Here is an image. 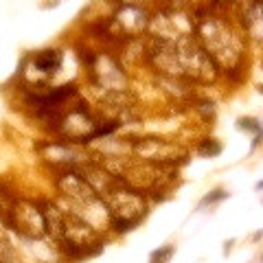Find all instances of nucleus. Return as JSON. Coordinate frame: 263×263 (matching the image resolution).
Listing matches in <instances>:
<instances>
[{
	"label": "nucleus",
	"instance_id": "nucleus-5",
	"mask_svg": "<svg viewBox=\"0 0 263 263\" xmlns=\"http://www.w3.org/2000/svg\"><path fill=\"white\" fill-rule=\"evenodd\" d=\"M101 123L97 117L88 112V108L84 105H77L68 112L62 114V119L55 123V134L66 143L72 145H84L90 141H97L99 129H101Z\"/></svg>",
	"mask_w": 263,
	"mask_h": 263
},
{
	"label": "nucleus",
	"instance_id": "nucleus-3",
	"mask_svg": "<svg viewBox=\"0 0 263 263\" xmlns=\"http://www.w3.org/2000/svg\"><path fill=\"white\" fill-rule=\"evenodd\" d=\"M195 29H197V18L195 13H189L184 9H162L152 15L149 20V31L152 40L167 44H180L195 40Z\"/></svg>",
	"mask_w": 263,
	"mask_h": 263
},
{
	"label": "nucleus",
	"instance_id": "nucleus-4",
	"mask_svg": "<svg viewBox=\"0 0 263 263\" xmlns=\"http://www.w3.org/2000/svg\"><path fill=\"white\" fill-rule=\"evenodd\" d=\"M132 154H134V158L138 162L164 167V169H176L180 162H186V152L182 147L156 136L132 141Z\"/></svg>",
	"mask_w": 263,
	"mask_h": 263
},
{
	"label": "nucleus",
	"instance_id": "nucleus-7",
	"mask_svg": "<svg viewBox=\"0 0 263 263\" xmlns=\"http://www.w3.org/2000/svg\"><path fill=\"white\" fill-rule=\"evenodd\" d=\"M92 86L99 88L103 95L127 92V75L123 64L112 53H97V60L88 68Z\"/></svg>",
	"mask_w": 263,
	"mask_h": 263
},
{
	"label": "nucleus",
	"instance_id": "nucleus-2",
	"mask_svg": "<svg viewBox=\"0 0 263 263\" xmlns=\"http://www.w3.org/2000/svg\"><path fill=\"white\" fill-rule=\"evenodd\" d=\"M101 200L110 213V228H114V233H129L149 211L147 197L121 180L101 195Z\"/></svg>",
	"mask_w": 263,
	"mask_h": 263
},
{
	"label": "nucleus",
	"instance_id": "nucleus-10",
	"mask_svg": "<svg viewBox=\"0 0 263 263\" xmlns=\"http://www.w3.org/2000/svg\"><path fill=\"white\" fill-rule=\"evenodd\" d=\"M219 152H221V145L215 138H206V141L200 143V154H204V156H217Z\"/></svg>",
	"mask_w": 263,
	"mask_h": 263
},
{
	"label": "nucleus",
	"instance_id": "nucleus-6",
	"mask_svg": "<svg viewBox=\"0 0 263 263\" xmlns=\"http://www.w3.org/2000/svg\"><path fill=\"white\" fill-rule=\"evenodd\" d=\"M5 230H11V233H18V237L29 241H37L44 239L46 235V224H44V213L40 202H31V200H18L13 202L11 209V217H9V226Z\"/></svg>",
	"mask_w": 263,
	"mask_h": 263
},
{
	"label": "nucleus",
	"instance_id": "nucleus-9",
	"mask_svg": "<svg viewBox=\"0 0 263 263\" xmlns=\"http://www.w3.org/2000/svg\"><path fill=\"white\" fill-rule=\"evenodd\" d=\"M0 263H27L5 228H0Z\"/></svg>",
	"mask_w": 263,
	"mask_h": 263
},
{
	"label": "nucleus",
	"instance_id": "nucleus-8",
	"mask_svg": "<svg viewBox=\"0 0 263 263\" xmlns=\"http://www.w3.org/2000/svg\"><path fill=\"white\" fill-rule=\"evenodd\" d=\"M62 68V51L57 48H46L40 51L27 62V70L24 77L31 84V88H42L48 77H53L57 70Z\"/></svg>",
	"mask_w": 263,
	"mask_h": 263
},
{
	"label": "nucleus",
	"instance_id": "nucleus-11",
	"mask_svg": "<svg viewBox=\"0 0 263 263\" xmlns=\"http://www.w3.org/2000/svg\"><path fill=\"white\" fill-rule=\"evenodd\" d=\"M171 254H174V246H164V248L156 250L152 254V263H167Z\"/></svg>",
	"mask_w": 263,
	"mask_h": 263
},
{
	"label": "nucleus",
	"instance_id": "nucleus-12",
	"mask_svg": "<svg viewBox=\"0 0 263 263\" xmlns=\"http://www.w3.org/2000/svg\"><path fill=\"white\" fill-rule=\"evenodd\" d=\"M239 127L241 129H250V132H259L261 125L254 119H239Z\"/></svg>",
	"mask_w": 263,
	"mask_h": 263
},
{
	"label": "nucleus",
	"instance_id": "nucleus-1",
	"mask_svg": "<svg viewBox=\"0 0 263 263\" xmlns=\"http://www.w3.org/2000/svg\"><path fill=\"white\" fill-rule=\"evenodd\" d=\"M246 35L226 22L221 15H200L197 18L195 40L202 46L213 64L224 72H237L241 70L246 62Z\"/></svg>",
	"mask_w": 263,
	"mask_h": 263
}]
</instances>
